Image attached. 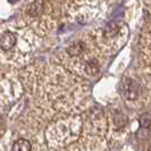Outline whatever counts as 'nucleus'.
Instances as JSON below:
<instances>
[{
  "label": "nucleus",
  "instance_id": "f257e3e1",
  "mask_svg": "<svg viewBox=\"0 0 151 151\" xmlns=\"http://www.w3.org/2000/svg\"><path fill=\"white\" fill-rule=\"evenodd\" d=\"M23 56V31L12 27L0 30V56L10 61L17 56Z\"/></svg>",
  "mask_w": 151,
  "mask_h": 151
},
{
  "label": "nucleus",
  "instance_id": "f03ea898",
  "mask_svg": "<svg viewBox=\"0 0 151 151\" xmlns=\"http://www.w3.org/2000/svg\"><path fill=\"white\" fill-rule=\"evenodd\" d=\"M139 84L133 80H125L123 83V94L127 100H134L139 97Z\"/></svg>",
  "mask_w": 151,
  "mask_h": 151
},
{
  "label": "nucleus",
  "instance_id": "7ed1b4c3",
  "mask_svg": "<svg viewBox=\"0 0 151 151\" xmlns=\"http://www.w3.org/2000/svg\"><path fill=\"white\" fill-rule=\"evenodd\" d=\"M31 149H32V144L29 140L19 139L13 144L12 151H31Z\"/></svg>",
  "mask_w": 151,
  "mask_h": 151
},
{
  "label": "nucleus",
  "instance_id": "20e7f679",
  "mask_svg": "<svg viewBox=\"0 0 151 151\" xmlns=\"http://www.w3.org/2000/svg\"><path fill=\"white\" fill-rule=\"evenodd\" d=\"M43 5H45V2H42V1L31 2L30 8H29V15L32 17H38L39 15H41V13L43 10Z\"/></svg>",
  "mask_w": 151,
  "mask_h": 151
},
{
  "label": "nucleus",
  "instance_id": "39448f33",
  "mask_svg": "<svg viewBox=\"0 0 151 151\" xmlns=\"http://www.w3.org/2000/svg\"><path fill=\"white\" fill-rule=\"evenodd\" d=\"M114 123H115V125L117 126V129H122V127H124V126L126 125L127 119H126V117H125L123 114L116 113L115 117H114Z\"/></svg>",
  "mask_w": 151,
  "mask_h": 151
},
{
  "label": "nucleus",
  "instance_id": "423d86ee",
  "mask_svg": "<svg viewBox=\"0 0 151 151\" xmlns=\"http://www.w3.org/2000/svg\"><path fill=\"white\" fill-rule=\"evenodd\" d=\"M140 125L142 129H149L151 125V115L149 113H144L140 116Z\"/></svg>",
  "mask_w": 151,
  "mask_h": 151
},
{
  "label": "nucleus",
  "instance_id": "0eeeda50",
  "mask_svg": "<svg viewBox=\"0 0 151 151\" xmlns=\"http://www.w3.org/2000/svg\"><path fill=\"white\" fill-rule=\"evenodd\" d=\"M118 30H119V27L115 23H110V24L107 25L106 29H105V34L107 37H114V35L117 34Z\"/></svg>",
  "mask_w": 151,
  "mask_h": 151
},
{
  "label": "nucleus",
  "instance_id": "6e6552de",
  "mask_svg": "<svg viewBox=\"0 0 151 151\" xmlns=\"http://www.w3.org/2000/svg\"><path fill=\"white\" fill-rule=\"evenodd\" d=\"M84 50V47L82 43H76V45H73L72 47L68 48V52L70 56H76V55H80Z\"/></svg>",
  "mask_w": 151,
  "mask_h": 151
},
{
  "label": "nucleus",
  "instance_id": "1a4fd4ad",
  "mask_svg": "<svg viewBox=\"0 0 151 151\" xmlns=\"http://www.w3.org/2000/svg\"><path fill=\"white\" fill-rule=\"evenodd\" d=\"M148 151H151V145H150V148H149V150H148Z\"/></svg>",
  "mask_w": 151,
  "mask_h": 151
}]
</instances>
